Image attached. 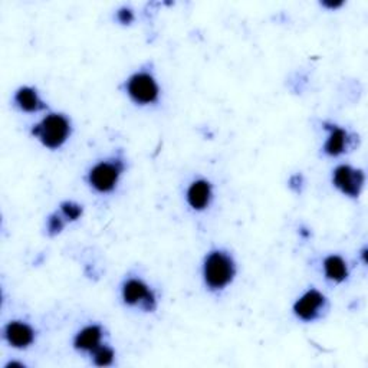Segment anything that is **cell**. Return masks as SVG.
Masks as SVG:
<instances>
[{
	"label": "cell",
	"mask_w": 368,
	"mask_h": 368,
	"mask_svg": "<svg viewBox=\"0 0 368 368\" xmlns=\"http://www.w3.org/2000/svg\"><path fill=\"white\" fill-rule=\"evenodd\" d=\"M203 276L210 289H222L229 285L235 276V263L224 252H211L205 261Z\"/></svg>",
	"instance_id": "6da1fadb"
},
{
	"label": "cell",
	"mask_w": 368,
	"mask_h": 368,
	"mask_svg": "<svg viewBox=\"0 0 368 368\" xmlns=\"http://www.w3.org/2000/svg\"><path fill=\"white\" fill-rule=\"evenodd\" d=\"M42 144L48 148H60L70 134L69 120L62 114H51L32 130Z\"/></svg>",
	"instance_id": "7a4b0ae2"
},
{
	"label": "cell",
	"mask_w": 368,
	"mask_h": 368,
	"mask_svg": "<svg viewBox=\"0 0 368 368\" xmlns=\"http://www.w3.org/2000/svg\"><path fill=\"white\" fill-rule=\"evenodd\" d=\"M121 172H122V164L120 161L98 163L90 172L91 186L101 193L111 192L116 187Z\"/></svg>",
	"instance_id": "3957f363"
},
{
	"label": "cell",
	"mask_w": 368,
	"mask_h": 368,
	"mask_svg": "<svg viewBox=\"0 0 368 368\" xmlns=\"http://www.w3.org/2000/svg\"><path fill=\"white\" fill-rule=\"evenodd\" d=\"M127 91L137 104H150L159 98L157 82L146 73L133 75L127 83Z\"/></svg>",
	"instance_id": "277c9868"
},
{
	"label": "cell",
	"mask_w": 368,
	"mask_h": 368,
	"mask_svg": "<svg viewBox=\"0 0 368 368\" xmlns=\"http://www.w3.org/2000/svg\"><path fill=\"white\" fill-rule=\"evenodd\" d=\"M334 184L344 194L350 197H358L364 186V173L350 166H339L334 172Z\"/></svg>",
	"instance_id": "5b68a950"
},
{
	"label": "cell",
	"mask_w": 368,
	"mask_h": 368,
	"mask_svg": "<svg viewBox=\"0 0 368 368\" xmlns=\"http://www.w3.org/2000/svg\"><path fill=\"white\" fill-rule=\"evenodd\" d=\"M122 298L124 302L129 305H135L138 302L143 304V306L147 311H153L155 308L154 295L143 280L138 279L127 280L122 288Z\"/></svg>",
	"instance_id": "8992f818"
},
{
	"label": "cell",
	"mask_w": 368,
	"mask_h": 368,
	"mask_svg": "<svg viewBox=\"0 0 368 368\" xmlns=\"http://www.w3.org/2000/svg\"><path fill=\"white\" fill-rule=\"evenodd\" d=\"M325 306V296L317 289L308 291L301 300L296 301L293 311L298 318L302 321H313L319 314Z\"/></svg>",
	"instance_id": "52a82bcc"
},
{
	"label": "cell",
	"mask_w": 368,
	"mask_h": 368,
	"mask_svg": "<svg viewBox=\"0 0 368 368\" xmlns=\"http://www.w3.org/2000/svg\"><path fill=\"white\" fill-rule=\"evenodd\" d=\"M5 337L10 345L16 348H26L34 343L35 332L27 324L13 321L6 325Z\"/></svg>",
	"instance_id": "ba28073f"
},
{
	"label": "cell",
	"mask_w": 368,
	"mask_h": 368,
	"mask_svg": "<svg viewBox=\"0 0 368 368\" xmlns=\"http://www.w3.org/2000/svg\"><path fill=\"white\" fill-rule=\"evenodd\" d=\"M211 197V186L206 180H197L192 183L187 192L189 205L196 210H203L207 207Z\"/></svg>",
	"instance_id": "9c48e42d"
},
{
	"label": "cell",
	"mask_w": 368,
	"mask_h": 368,
	"mask_svg": "<svg viewBox=\"0 0 368 368\" xmlns=\"http://www.w3.org/2000/svg\"><path fill=\"white\" fill-rule=\"evenodd\" d=\"M103 337V330L98 325H90V327L83 328L75 337V348L82 351H94L100 347Z\"/></svg>",
	"instance_id": "30bf717a"
},
{
	"label": "cell",
	"mask_w": 368,
	"mask_h": 368,
	"mask_svg": "<svg viewBox=\"0 0 368 368\" xmlns=\"http://www.w3.org/2000/svg\"><path fill=\"white\" fill-rule=\"evenodd\" d=\"M327 130H330V137L327 140V143H325V146H324V151L330 155L343 154L345 151L347 143H348L347 133L337 125H328Z\"/></svg>",
	"instance_id": "8fae6325"
},
{
	"label": "cell",
	"mask_w": 368,
	"mask_h": 368,
	"mask_svg": "<svg viewBox=\"0 0 368 368\" xmlns=\"http://www.w3.org/2000/svg\"><path fill=\"white\" fill-rule=\"evenodd\" d=\"M15 103L23 111H27V112H35V111L45 108V104L40 101V98L38 96L36 91L31 87L21 88L15 95Z\"/></svg>",
	"instance_id": "7c38bea8"
},
{
	"label": "cell",
	"mask_w": 368,
	"mask_h": 368,
	"mask_svg": "<svg viewBox=\"0 0 368 368\" xmlns=\"http://www.w3.org/2000/svg\"><path fill=\"white\" fill-rule=\"evenodd\" d=\"M324 271L328 279L335 282H343L348 276L347 263L343 258L337 257V254H331V257L324 261Z\"/></svg>",
	"instance_id": "4fadbf2b"
},
{
	"label": "cell",
	"mask_w": 368,
	"mask_h": 368,
	"mask_svg": "<svg viewBox=\"0 0 368 368\" xmlns=\"http://www.w3.org/2000/svg\"><path fill=\"white\" fill-rule=\"evenodd\" d=\"M114 361V351H112L109 347H98L96 350H94V363L96 365H109Z\"/></svg>",
	"instance_id": "5bb4252c"
},
{
	"label": "cell",
	"mask_w": 368,
	"mask_h": 368,
	"mask_svg": "<svg viewBox=\"0 0 368 368\" xmlns=\"http://www.w3.org/2000/svg\"><path fill=\"white\" fill-rule=\"evenodd\" d=\"M62 213L70 220H77L82 213V207L73 202H65L62 205Z\"/></svg>",
	"instance_id": "9a60e30c"
},
{
	"label": "cell",
	"mask_w": 368,
	"mask_h": 368,
	"mask_svg": "<svg viewBox=\"0 0 368 368\" xmlns=\"http://www.w3.org/2000/svg\"><path fill=\"white\" fill-rule=\"evenodd\" d=\"M62 228H64V222L58 215H53V216L49 218V220H48V232L51 235L60 233L62 231Z\"/></svg>",
	"instance_id": "2e32d148"
},
{
	"label": "cell",
	"mask_w": 368,
	"mask_h": 368,
	"mask_svg": "<svg viewBox=\"0 0 368 368\" xmlns=\"http://www.w3.org/2000/svg\"><path fill=\"white\" fill-rule=\"evenodd\" d=\"M117 19H118L121 23H124V25H127V23H131V22H133V19H134V16H133V12H131L130 9L124 8V9H121V10L117 13Z\"/></svg>",
	"instance_id": "e0dca14e"
}]
</instances>
